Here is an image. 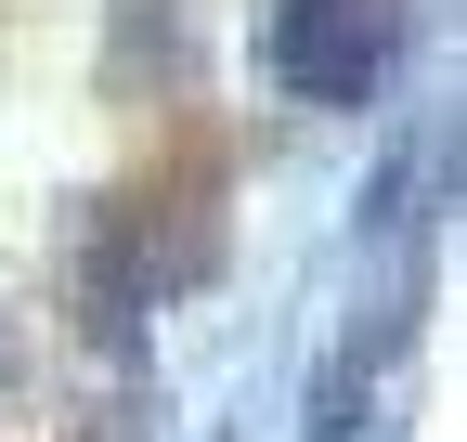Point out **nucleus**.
<instances>
[{
	"label": "nucleus",
	"mask_w": 467,
	"mask_h": 442,
	"mask_svg": "<svg viewBox=\"0 0 467 442\" xmlns=\"http://www.w3.org/2000/svg\"><path fill=\"white\" fill-rule=\"evenodd\" d=\"M389 52H402V0H273L260 14V66L285 104H377L389 91Z\"/></svg>",
	"instance_id": "nucleus-1"
},
{
	"label": "nucleus",
	"mask_w": 467,
	"mask_h": 442,
	"mask_svg": "<svg viewBox=\"0 0 467 442\" xmlns=\"http://www.w3.org/2000/svg\"><path fill=\"white\" fill-rule=\"evenodd\" d=\"M364 429V364H325L312 377V442H350Z\"/></svg>",
	"instance_id": "nucleus-2"
}]
</instances>
